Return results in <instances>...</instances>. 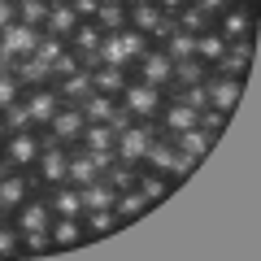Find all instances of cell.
Instances as JSON below:
<instances>
[{"label":"cell","instance_id":"cell-1","mask_svg":"<svg viewBox=\"0 0 261 261\" xmlns=\"http://www.w3.org/2000/svg\"><path fill=\"white\" fill-rule=\"evenodd\" d=\"M152 48L148 35H140V31H109V35H100V48H96V65H113V70H135V61H140L144 53Z\"/></svg>","mask_w":261,"mask_h":261},{"label":"cell","instance_id":"cell-2","mask_svg":"<svg viewBox=\"0 0 261 261\" xmlns=\"http://www.w3.org/2000/svg\"><path fill=\"white\" fill-rule=\"evenodd\" d=\"M166 96H170V92L148 87V83H140V79H130L126 92L118 96V105L130 113V122H157V113H161V105H166Z\"/></svg>","mask_w":261,"mask_h":261},{"label":"cell","instance_id":"cell-3","mask_svg":"<svg viewBox=\"0 0 261 261\" xmlns=\"http://www.w3.org/2000/svg\"><path fill=\"white\" fill-rule=\"evenodd\" d=\"M157 140V122H126L113 140V157L126 161V166H144V152Z\"/></svg>","mask_w":261,"mask_h":261},{"label":"cell","instance_id":"cell-4","mask_svg":"<svg viewBox=\"0 0 261 261\" xmlns=\"http://www.w3.org/2000/svg\"><path fill=\"white\" fill-rule=\"evenodd\" d=\"M39 148H44V140H39L35 126H22V130H9L5 135V144H0V161L9 170H31L39 157Z\"/></svg>","mask_w":261,"mask_h":261},{"label":"cell","instance_id":"cell-5","mask_svg":"<svg viewBox=\"0 0 261 261\" xmlns=\"http://www.w3.org/2000/svg\"><path fill=\"white\" fill-rule=\"evenodd\" d=\"M83 126H87L83 109H79V105H61V109H57V118L48 122L44 130H39V140H44V148H48V144L74 148V144H79V135H83Z\"/></svg>","mask_w":261,"mask_h":261},{"label":"cell","instance_id":"cell-6","mask_svg":"<svg viewBox=\"0 0 261 261\" xmlns=\"http://www.w3.org/2000/svg\"><path fill=\"white\" fill-rule=\"evenodd\" d=\"M61 96H57V87L53 83H44V87H27V92H22V109H27V122L35 130H44L48 122L57 118V109H61Z\"/></svg>","mask_w":261,"mask_h":261},{"label":"cell","instance_id":"cell-7","mask_svg":"<svg viewBox=\"0 0 261 261\" xmlns=\"http://www.w3.org/2000/svg\"><path fill=\"white\" fill-rule=\"evenodd\" d=\"M130 79H140V83H148V87H161V92H170L174 87V61H170L166 53H161L157 44L148 48V53L135 61V74Z\"/></svg>","mask_w":261,"mask_h":261},{"label":"cell","instance_id":"cell-8","mask_svg":"<svg viewBox=\"0 0 261 261\" xmlns=\"http://www.w3.org/2000/svg\"><path fill=\"white\" fill-rule=\"evenodd\" d=\"M214 31L226 39V44H235V39H252V31H257V13H252V5H226V9L214 18Z\"/></svg>","mask_w":261,"mask_h":261},{"label":"cell","instance_id":"cell-9","mask_svg":"<svg viewBox=\"0 0 261 261\" xmlns=\"http://www.w3.org/2000/svg\"><path fill=\"white\" fill-rule=\"evenodd\" d=\"M35 183L39 187H57L65 183V174H70V148H61V144H48V148H39L35 157Z\"/></svg>","mask_w":261,"mask_h":261},{"label":"cell","instance_id":"cell-10","mask_svg":"<svg viewBox=\"0 0 261 261\" xmlns=\"http://www.w3.org/2000/svg\"><path fill=\"white\" fill-rule=\"evenodd\" d=\"M39 35H44V31H35V27H22V22L13 18L9 27L0 31V53L9 57V65H13V61H22V57H35Z\"/></svg>","mask_w":261,"mask_h":261},{"label":"cell","instance_id":"cell-11","mask_svg":"<svg viewBox=\"0 0 261 261\" xmlns=\"http://www.w3.org/2000/svg\"><path fill=\"white\" fill-rule=\"evenodd\" d=\"M205 96H209V109H222L226 118H231L235 105L244 100V79H226V74H214V70H209Z\"/></svg>","mask_w":261,"mask_h":261},{"label":"cell","instance_id":"cell-12","mask_svg":"<svg viewBox=\"0 0 261 261\" xmlns=\"http://www.w3.org/2000/svg\"><path fill=\"white\" fill-rule=\"evenodd\" d=\"M35 174H27V170H5L0 174V209L5 214H13V209L22 205V200H31L35 196Z\"/></svg>","mask_w":261,"mask_h":261},{"label":"cell","instance_id":"cell-13","mask_svg":"<svg viewBox=\"0 0 261 261\" xmlns=\"http://www.w3.org/2000/svg\"><path fill=\"white\" fill-rule=\"evenodd\" d=\"M252 53H257V44L252 39H235V44H226V53L214 61V74H226V79H244L252 65Z\"/></svg>","mask_w":261,"mask_h":261},{"label":"cell","instance_id":"cell-14","mask_svg":"<svg viewBox=\"0 0 261 261\" xmlns=\"http://www.w3.org/2000/svg\"><path fill=\"white\" fill-rule=\"evenodd\" d=\"M187 126H196V109H187L183 100L166 96V105H161V113H157V135L174 140L178 130H187Z\"/></svg>","mask_w":261,"mask_h":261},{"label":"cell","instance_id":"cell-15","mask_svg":"<svg viewBox=\"0 0 261 261\" xmlns=\"http://www.w3.org/2000/svg\"><path fill=\"white\" fill-rule=\"evenodd\" d=\"M48 222H53L48 196H31V200H22V205L13 209V226H18V231H48Z\"/></svg>","mask_w":261,"mask_h":261},{"label":"cell","instance_id":"cell-16","mask_svg":"<svg viewBox=\"0 0 261 261\" xmlns=\"http://www.w3.org/2000/svg\"><path fill=\"white\" fill-rule=\"evenodd\" d=\"M100 35H105V31L96 27V22H79L74 35L65 39V44H70V53L83 61V70H92V65H96V48H100Z\"/></svg>","mask_w":261,"mask_h":261},{"label":"cell","instance_id":"cell-17","mask_svg":"<svg viewBox=\"0 0 261 261\" xmlns=\"http://www.w3.org/2000/svg\"><path fill=\"white\" fill-rule=\"evenodd\" d=\"M48 240H53V248H61V252H70V248H79V244H87L83 218H53V222H48Z\"/></svg>","mask_w":261,"mask_h":261},{"label":"cell","instance_id":"cell-18","mask_svg":"<svg viewBox=\"0 0 261 261\" xmlns=\"http://www.w3.org/2000/svg\"><path fill=\"white\" fill-rule=\"evenodd\" d=\"M48 205H53V218H83V192L74 183H57L48 187Z\"/></svg>","mask_w":261,"mask_h":261},{"label":"cell","instance_id":"cell-19","mask_svg":"<svg viewBox=\"0 0 261 261\" xmlns=\"http://www.w3.org/2000/svg\"><path fill=\"white\" fill-rule=\"evenodd\" d=\"M9 74L22 83V92H27V87H44V83H53V70H48V61H39V57H22V61H13V65H9Z\"/></svg>","mask_w":261,"mask_h":261},{"label":"cell","instance_id":"cell-20","mask_svg":"<svg viewBox=\"0 0 261 261\" xmlns=\"http://www.w3.org/2000/svg\"><path fill=\"white\" fill-rule=\"evenodd\" d=\"M130 83V70H113V65H92V92L100 96H113L118 100Z\"/></svg>","mask_w":261,"mask_h":261},{"label":"cell","instance_id":"cell-21","mask_svg":"<svg viewBox=\"0 0 261 261\" xmlns=\"http://www.w3.org/2000/svg\"><path fill=\"white\" fill-rule=\"evenodd\" d=\"M57 96H61L65 105H83L87 96H92V70H74V74H65V79H57Z\"/></svg>","mask_w":261,"mask_h":261},{"label":"cell","instance_id":"cell-22","mask_svg":"<svg viewBox=\"0 0 261 261\" xmlns=\"http://www.w3.org/2000/svg\"><path fill=\"white\" fill-rule=\"evenodd\" d=\"M148 196L140 192V187H126V192H118L113 196V214H118V222H135V218H144L148 214Z\"/></svg>","mask_w":261,"mask_h":261},{"label":"cell","instance_id":"cell-23","mask_svg":"<svg viewBox=\"0 0 261 261\" xmlns=\"http://www.w3.org/2000/svg\"><path fill=\"white\" fill-rule=\"evenodd\" d=\"M113 140H118V130H113L109 122H87L83 135H79V148H87V152H113Z\"/></svg>","mask_w":261,"mask_h":261},{"label":"cell","instance_id":"cell-24","mask_svg":"<svg viewBox=\"0 0 261 261\" xmlns=\"http://www.w3.org/2000/svg\"><path fill=\"white\" fill-rule=\"evenodd\" d=\"M79 13L70 9V5H53V9H48V22H44V35H57V39H70L74 35V27H79Z\"/></svg>","mask_w":261,"mask_h":261},{"label":"cell","instance_id":"cell-25","mask_svg":"<svg viewBox=\"0 0 261 261\" xmlns=\"http://www.w3.org/2000/svg\"><path fill=\"white\" fill-rule=\"evenodd\" d=\"M166 18V13L152 5V0H144V5H126V27L130 31H140V35H152V27Z\"/></svg>","mask_w":261,"mask_h":261},{"label":"cell","instance_id":"cell-26","mask_svg":"<svg viewBox=\"0 0 261 261\" xmlns=\"http://www.w3.org/2000/svg\"><path fill=\"white\" fill-rule=\"evenodd\" d=\"M170 144H174V148L178 152H192V157H205V152L209 148H214V135H205V130H200V126H187V130H178V135H174V140H170Z\"/></svg>","mask_w":261,"mask_h":261},{"label":"cell","instance_id":"cell-27","mask_svg":"<svg viewBox=\"0 0 261 261\" xmlns=\"http://www.w3.org/2000/svg\"><path fill=\"white\" fill-rule=\"evenodd\" d=\"M222 53H226V39L218 35L214 27H209V31H200V35H196V48H192V57H196V61H205L209 70H214V61H218V57H222Z\"/></svg>","mask_w":261,"mask_h":261},{"label":"cell","instance_id":"cell-28","mask_svg":"<svg viewBox=\"0 0 261 261\" xmlns=\"http://www.w3.org/2000/svg\"><path fill=\"white\" fill-rule=\"evenodd\" d=\"M92 178H100V170L92 166L87 148H70V174H65V183H74V187H87Z\"/></svg>","mask_w":261,"mask_h":261},{"label":"cell","instance_id":"cell-29","mask_svg":"<svg viewBox=\"0 0 261 261\" xmlns=\"http://www.w3.org/2000/svg\"><path fill=\"white\" fill-rule=\"evenodd\" d=\"M170 161H174V144H170L166 135H157V140L148 144V152H144V170H157V174L170 178Z\"/></svg>","mask_w":261,"mask_h":261},{"label":"cell","instance_id":"cell-30","mask_svg":"<svg viewBox=\"0 0 261 261\" xmlns=\"http://www.w3.org/2000/svg\"><path fill=\"white\" fill-rule=\"evenodd\" d=\"M83 226H87V240H92V235H113L122 222L109 205V209H83Z\"/></svg>","mask_w":261,"mask_h":261},{"label":"cell","instance_id":"cell-31","mask_svg":"<svg viewBox=\"0 0 261 261\" xmlns=\"http://www.w3.org/2000/svg\"><path fill=\"white\" fill-rule=\"evenodd\" d=\"M79 109H83V118H87V122H113V113H118V100H113V96L92 92L83 105H79Z\"/></svg>","mask_w":261,"mask_h":261},{"label":"cell","instance_id":"cell-32","mask_svg":"<svg viewBox=\"0 0 261 261\" xmlns=\"http://www.w3.org/2000/svg\"><path fill=\"white\" fill-rule=\"evenodd\" d=\"M13 9H18V22L22 27H35V31H44V22H48V0H13Z\"/></svg>","mask_w":261,"mask_h":261},{"label":"cell","instance_id":"cell-33","mask_svg":"<svg viewBox=\"0 0 261 261\" xmlns=\"http://www.w3.org/2000/svg\"><path fill=\"white\" fill-rule=\"evenodd\" d=\"M135 187L148 196V205H157V200H166L170 178H166V174H157V170H144V166H140V178H135Z\"/></svg>","mask_w":261,"mask_h":261},{"label":"cell","instance_id":"cell-34","mask_svg":"<svg viewBox=\"0 0 261 261\" xmlns=\"http://www.w3.org/2000/svg\"><path fill=\"white\" fill-rule=\"evenodd\" d=\"M79 192H83V209H109V205H113V196H118L109 183H105V174L92 178L87 187H79Z\"/></svg>","mask_w":261,"mask_h":261},{"label":"cell","instance_id":"cell-35","mask_svg":"<svg viewBox=\"0 0 261 261\" xmlns=\"http://www.w3.org/2000/svg\"><path fill=\"white\" fill-rule=\"evenodd\" d=\"M157 48L170 57V61H183V57H192V48H196V35H187V31H178V27H174V31H170V35L161 39Z\"/></svg>","mask_w":261,"mask_h":261},{"label":"cell","instance_id":"cell-36","mask_svg":"<svg viewBox=\"0 0 261 261\" xmlns=\"http://www.w3.org/2000/svg\"><path fill=\"white\" fill-rule=\"evenodd\" d=\"M209 79V65L196 61V57H183V61H174V87H187V83H205Z\"/></svg>","mask_w":261,"mask_h":261},{"label":"cell","instance_id":"cell-37","mask_svg":"<svg viewBox=\"0 0 261 261\" xmlns=\"http://www.w3.org/2000/svg\"><path fill=\"white\" fill-rule=\"evenodd\" d=\"M92 22L105 31V35H109V31H122V27H126V5H118V0H105L100 13H96Z\"/></svg>","mask_w":261,"mask_h":261},{"label":"cell","instance_id":"cell-38","mask_svg":"<svg viewBox=\"0 0 261 261\" xmlns=\"http://www.w3.org/2000/svg\"><path fill=\"white\" fill-rule=\"evenodd\" d=\"M135 178H140V166H126V161H113V166L105 170V183H109L113 192H126V187H135Z\"/></svg>","mask_w":261,"mask_h":261},{"label":"cell","instance_id":"cell-39","mask_svg":"<svg viewBox=\"0 0 261 261\" xmlns=\"http://www.w3.org/2000/svg\"><path fill=\"white\" fill-rule=\"evenodd\" d=\"M174 22H178V31H187V35H200V31H209L214 22L205 18V13L196 9V5H183V9L174 13Z\"/></svg>","mask_w":261,"mask_h":261},{"label":"cell","instance_id":"cell-40","mask_svg":"<svg viewBox=\"0 0 261 261\" xmlns=\"http://www.w3.org/2000/svg\"><path fill=\"white\" fill-rule=\"evenodd\" d=\"M9 257H22V231L0 222V261H9Z\"/></svg>","mask_w":261,"mask_h":261},{"label":"cell","instance_id":"cell-41","mask_svg":"<svg viewBox=\"0 0 261 261\" xmlns=\"http://www.w3.org/2000/svg\"><path fill=\"white\" fill-rule=\"evenodd\" d=\"M196 126L205 130V135H214V140H218V135L226 130V113H222V109H209V105H205V109L196 113Z\"/></svg>","mask_w":261,"mask_h":261},{"label":"cell","instance_id":"cell-42","mask_svg":"<svg viewBox=\"0 0 261 261\" xmlns=\"http://www.w3.org/2000/svg\"><path fill=\"white\" fill-rule=\"evenodd\" d=\"M22 252H27V257H44V252H53L48 231H22Z\"/></svg>","mask_w":261,"mask_h":261},{"label":"cell","instance_id":"cell-43","mask_svg":"<svg viewBox=\"0 0 261 261\" xmlns=\"http://www.w3.org/2000/svg\"><path fill=\"white\" fill-rule=\"evenodd\" d=\"M18 100H22V83L9 74V70H5V74H0V113H5V109H13Z\"/></svg>","mask_w":261,"mask_h":261},{"label":"cell","instance_id":"cell-44","mask_svg":"<svg viewBox=\"0 0 261 261\" xmlns=\"http://www.w3.org/2000/svg\"><path fill=\"white\" fill-rule=\"evenodd\" d=\"M65 48H70L65 39H57V35H39V44H35V57H39V61H48V65H53L57 57L65 53Z\"/></svg>","mask_w":261,"mask_h":261},{"label":"cell","instance_id":"cell-45","mask_svg":"<svg viewBox=\"0 0 261 261\" xmlns=\"http://www.w3.org/2000/svg\"><path fill=\"white\" fill-rule=\"evenodd\" d=\"M196 161H200V157H192V152H178V148H174V161H170V178H174V183H183V178L196 170Z\"/></svg>","mask_w":261,"mask_h":261},{"label":"cell","instance_id":"cell-46","mask_svg":"<svg viewBox=\"0 0 261 261\" xmlns=\"http://www.w3.org/2000/svg\"><path fill=\"white\" fill-rule=\"evenodd\" d=\"M48 70H53V83H57V79H65V74H74V70H83V61H79V57L70 53V48H65V53L57 57L53 65H48Z\"/></svg>","mask_w":261,"mask_h":261},{"label":"cell","instance_id":"cell-47","mask_svg":"<svg viewBox=\"0 0 261 261\" xmlns=\"http://www.w3.org/2000/svg\"><path fill=\"white\" fill-rule=\"evenodd\" d=\"M65 5H70V9H74L83 22H92L96 13H100V5H105V0H65Z\"/></svg>","mask_w":261,"mask_h":261},{"label":"cell","instance_id":"cell-48","mask_svg":"<svg viewBox=\"0 0 261 261\" xmlns=\"http://www.w3.org/2000/svg\"><path fill=\"white\" fill-rule=\"evenodd\" d=\"M192 5H196V9H200V13H205V18H209V22H214V18H218V13H222V9H226V5H231V0H192Z\"/></svg>","mask_w":261,"mask_h":261},{"label":"cell","instance_id":"cell-49","mask_svg":"<svg viewBox=\"0 0 261 261\" xmlns=\"http://www.w3.org/2000/svg\"><path fill=\"white\" fill-rule=\"evenodd\" d=\"M152 5H157V9L166 13V18H174V13L183 9V5H192V0H152Z\"/></svg>","mask_w":261,"mask_h":261},{"label":"cell","instance_id":"cell-50","mask_svg":"<svg viewBox=\"0 0 261 261\" xmlns=\"http://www.w3.org/2000/svg\"><path fill=\"white\" fill-rule=\"evenodd\" d=\"M13 18H18V9H13V0H0V31L9 27Z\"/></svg>","mask_w":261,"mask_h":261},{"label":"cell","instance_id":"cell-51","mask_svg":"<svg viewBox=\"0 0 261 261\" xmlns=\"http://www.w3.org/2000/svg\"><path fill=\"white\" fill-rule=\"evenodd\" d=\"M5 135H9V126H5V113H0V144H5Z\"/></svg>","mask_w":261,"mask_h":261},{"label":"cell","instance_id":"cell-52","mask_svg":"<svg viewBox=\"0 0 261 261\" xmlns=\"http://www.w3.org/2000/svg\"><path fill=\"white\" fill-rule=\"evenodd\" d=\"M5 70H9V57H5V53H0V74H5Z\"/></svg>","mask_w":261,"mask_h":261},{"label":"cell","instance_id":"cell-53","mask_svg":"<svg viewBox=\"0 0 261 261\" xmlns=\"http://www.w3.org/2000/svg\"><path fill=\"white\" fill-rule=\"evenodd\" d=\"M231 5H252V0H231Z\"/></svg>","mask_w":261,"mask_h":261},{"label":"cell","instance_id":"cell-54","mask_svg":"<svg viewBox=\"0 0 261 261\" xmlns=\"http://www.w3.org/2000/svg\"><path fill=\"white\" fill-rule=\"evenodd\" d=\"M126 5H144V0H126Z\"/></svg>","mask_w":261,"mask_h":261},{"label":"cell","instance_id":"cell-55","mask_svg":"<svg viewBox=\"0 0 261 261\" xmlns=\"http://www.w3.org/2000/svg\"><path fill=\"white\" fill-rule=\"evenodd\" d=\"M48 5H65V0H48Z\"/></svg>","mask_w":261,"mask_h":261},{"label":"cell","instance_id":"cell-56","mask_svg":"<svg viewBox=\"0 0 261 261\" xmlns=\"http://www.w3.org/2000/svg\"><path fill=\"white\" fill-rule=\"evenodd\" d=\"M5 170H9V166H5V161H0V174H5Z\"/></svg>","mask_w":261,"mask_h":261},{"label":"cell","instance_id":"cell-57","mask_svg":"<svg viewBox=\"0 0 261 261\" xmlns=\"http://www.w3.org/2000/svg\"><path fill=\"white\" fill-rule=\"evenodd\" d=\"M5 218H9V214H5V209H0V222H5Z\"/></svg>","mask_w":261,"mask_h":261},{"label":"cell","instance_id":"cell-58","mask_svg":"<svg viewBox=\"0 0 261 261\" xmlns=\"http://www.w3.org/2000/svg\"><path fill=\"white\" fill-rule=\"evenodd\" d=\"M118 5H126V0H118Z\"/></svg>","mask_w":261,"mask_h":261}]
</instances>
